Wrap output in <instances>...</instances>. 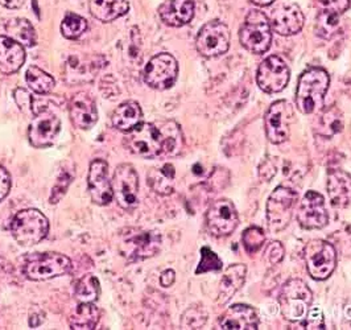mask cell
<instances>
[{"label":"cell","instance_id":"cell-1","mask_svg":"<svg viewBox=\"0 0 351 330\" xmlns=\"http://www.w3.org/2000/svg\"><path fill=\"white\" fill-rule=\"evenodd\" d=\"M127 150L136 156L154 158L162 154L176 155L182 145V134L175 122L141 123L127 132L124 139Z\"/></svg>","mask_w":351,"mask_h":330},{"label":"cell","instance_id":"cell-2","mask_svg":"<svg viewBox=\"0 0 351 330\" xmlns=\"http://www.w3.org/2000/svg\"><path fill=\"white\" fill-rule=\"evenodd\" d=\"M330 85L326 70L311 68L305 70L299 80L296 104L302 114H313L324 104L325 94Z\"/></svg>","mask_w":351,"mask_h":330},{"label":"cell","instance_id":"cell-3","mask_svg":"<svg viewBox=\"0 0 351 330\" xmlns=\"http://www.w3.org/2000/svg\"><path fill=\"white\" fill-rule=\"evenodd\" d=\"M160 247L161 235L158 231L125 228L121 235L119 251L128 263L152 258L160 251Z\"/></svg>","mask_w":351,"mask_h":330},{"label":"cell","instance_id":"cell-4","mask_svg":"<svg viewBox=\"0 0 351 330\" xmlns=\"http://www.w3.org/2000/svg\"><path fill=\"white\" fill-rule=\"evenodd\" d=\"M313 294L301 279L288 280L279 296L281 313L291 322L302 321L312 307Z\"/></svg>","mask_w":351,"mask_h":330},{"label":"cell","instance_id":"cell-5","mask_svg":"<svg viewBox=\"0 0 351 330\" xmlns=\"http://www.w3.org/2000/svg\"><path fill=\"white\" fill-rule=\"evenodd\" d=\"M242 47L254 54L267 52L272 43V27L263 12L252 10L248 12L239 31Z\"/></svg>","mask_w":351,"mask_h":330},{"label":"cell","instance_id":"cell-6","mask_svg":"<svg viewBox=\"0 0 351 330\" xmlns=\"http://www.w3.org/2000/svg\"><path fill=\"white\" fill-rule=\"evenodd\" d=\"M11 231L19 244L34 246L48 235L49 221L40 210L25 209L15 215Z\"/></svg>","mask_w":351,"mask_h":330},{"label":"cell","instance_id":"cell-7","mask_svg":"<svg viewBox=\"0 0 351 330\" xmlns=\"http://www.w3.org/2000/svg\"><path fill=\"white\" fill-rule=\"evenodd\" d=\"M304 259L311 278L324 281L332 276L337 267V251L333 244L313 239L304 248Z\"/></svg>","mask_w":351,"mask_h":330},{"label":"cell","instance_id":"cell-8","mask_svg":"<svg viewBox=\"0 0 351 330\" xmlns=\"http://www.w3.org/2000/svg\"><path fill=\"white\" fill-rule=\"evenodd\" d=\"M73 268L71 261L58 252H44L29 257L24 264V275L29 280L41 281L64 276Z\"/></svg>","mask_w":351,"mask_h":330},{"label":"cell","instance_id":"cell-9","mask_svg":"<svg viewBox=\"0 0 351 330\" xmlns=\"http://www.w3.org/2000/svg\"><path fill=\"white\" fill-rule=\"evenodd\" d=\"M298 201V191L284 185L271 193L267 201V220L274 231H281L289 225Z\"/></svg>","mask_w":351,"mask_h":330},{"label":"cell","instance_id":"cell-10","mask_svg":"<svg viewBox=\"0 0 351 330\" xmlns=\"http://www.w3.org/2000/svg\"><path fill=\"white\" fill-rule=\"evenodd\" d=\"M197 51L204 57H218L228 52L230 48V30L219 20H213L205 24L195 40Z\"/></svg>","mask_w":351,"mask_h":330},{"label":"cell","instance_id":"cell-11","mask_svg":"<svg viewBox=\"0 0 351 330\" xmlns=\"http://www.w3.org/2000/svg\"><path fill=\"white\" fill-rule=\"evenodd\" d=\"M177 75L178 64L175 57L169 53H160L147 64L143 73V80L152 89L167 90L175 85Z\"/></svg>","mask_w":351,"mask_h":330},{"label":"cell","instance_id":"cell-12","mask_svg":"<svg viewBox=\"0 0 351 330\" xmlns=\"http://www.w3.org/2000/svg\"><path fill=\"white\" fill-rule=\"evenodd\" d=\"M112 194L118 205L124 210H132L138 205L139 177L131 164H121L112 177Z\"/></svg>","mask_w":351,"mask_h":330},{"label":"cell","instance_id":"cell-13","mask_svg":"<svg viewBox=\"0 0 351 330\" xmlns=\"http://www.w3.org/2000/svg\"><path fill=\"white\" fill-rule=\"evenodd\" d=\"M293 122V108L287 101H278L269 106L265 114V135L274 144L289 139L291 124Z\"/></svg>","mask_w":351,"mask_h":330},{"label":"cell","instance_id":"cell-14","mask_svg":"<svg viewBox=\"0 0 351 330\" xmlns=\"http://www.w3.org/2000/svg\"><path fill=\"white\" fill-rule=\"evenodd\" d=\"M238 224L239 218L235 205L226 198L215 201L206 213V226L214 237L223 238L231 235Z\"/></svg>","mask_w":351,"mask_h":330},{"label":"cell","instance_id":"cell-15","mask_svg":"<svg viewBox=\"0 0 351 330\" xmlns=\"http://www.w3.org/2000/svg\"><path fill=\"white\" fill-rule=\"evenodd\" d=\"M289 75L291 73L285 61L279 56H269L259 65L256 81L264 93L275 94L287 87Z\"/></svg>","mask_w":351,"mask_h":330},{"label":"cell","instance_id":"cell-16","mask_svg":"<svg viewBox=\"0 0 351 330\" xmlns=\"http://www.w3.org/2000/svg\"><path fill=\"white\" fill-rule=\"evenodd\" d=\"M298 221L305 230H317L328 225L329 214L319 193L311 191L304 196L298 210Z\"/></svg>","mask_w":351,"mask_h":330},{"label":"cell","instance_id":"cell-17","mask_svg":"<svg viewBox=\"0 0 351 330\" xmlns=\"http://www.w3.org/2000/svg\"><path fill=\"white\" fill-rule=\"evenodd\" d=\"M304 14L296 3L284 1L271 12V27L281 36L299 34L304 27Z\"/></svg>","mask_w":351,"mask_h":330},{"label":"cell","instance_id":"cell-18","mask_svg":"<svg viewBox=\"0 0 351 330\" xmlns=\"http://www.w3.org/2000/svg\"><path fill=\"white\" fill-rule=\"evenodd\" d=\"M88 184L91 200L97 205L105 207L112 201V185L108 180V164L105 160H94L90 164Z\"/></svg>","mask_w":351,"mask_h":330},{"label":"cell","instance_id":"cell-19","mask_svg":"<svg viewBox=\"0 0 351 330\" xmlns=\"http://www.w3.org/2000/svg\"><path fill=\"white\" fill-rule=\"evenodd\" d=\"M61 130L60 119L48 108L36 114L29 126L28 138L35 148H45L52 144Z\"/></svg>","mask_w":351,"mask_h":330},{"label":"cell","instance_id":"cell-20","mask_svg":"<svg viewBox=\"0 0 351 330\" xmlns=\"http://www.w3.org/2000/svg\"><path fill=\"white\" fill-rule=\"evenodd\" d=\"M259 328L258 312L245 304H235L228 308L218 321V329L255 330Z\"/></svg>","mask_w":351,"mask_h":330},{"label":"cell","instance_id":"cell-21","mask_svg":"<svg viewBox=\"0 0 351 330\" xmlns=\"http://www.w3.org/2000/svg\"><path fill=\"white\" fill-rule=\"evenodd\" d=\"M69 111L71 122L81 130L91 128L98 121L95 101L86 93H78L71 98Z\"/></svg>","mask_w":351,"mask_h":330},{"label":"cell","instance_id":"cell-22","mask_svg":"<svg viewBox=\"0 0 351 330\" xmlns=\"http://www.w3.org/2000/svg\"><path fill=\"white\" fill-rule=\"evenodd\" d=\"M161 20L169 27H182L192 21L194 16L193 0H167L158 8Z\"/></svg>","mask_w":351,"mask_h":330},{"label":"cell","instance_id":"cell-23","mask_svg":"<svg viewBox=\"0 0 351 330\" xmlns=\"http://www.w3.org/2000/svg\"><path fill=\"white\" fill-rule=\"evenodd\" d=\"M24 61V47L8 36H0V73L14 74L23 67Z\"/></svg>","mask_w":351,"mask_h":330},{"label":"cell","instance_id":"cell-24","mask_svg":"<svg viewBox=\"0 0 351 330\" xmlns=\"http://www.w3.org/2000/svg\"><path fill=\"white\" fill-rule=\"evenodd\" d=\"M328 194L335 208H346L351 202V174L332 169L328 174Z\"/></svg>","mask_w":351,"mask_h":330},{"label":"cell","instance_id":"cell-25","mask_svg":"<svg viewBox=\"0 0 351 330\" xmlns=\"http://www.w3.org/2000/svg\"><path fill=\"white\" fill-rule=\"evenodd\" d=\"M247 267L242 263L231 264L225 271L219 283L218 292V304L225 305L235 296V294L243 287L246 281Z\"/></svg>","mask_w":351,"mask_h":330},{"label":"cell","instance_id":"cell-26","mask_svg":"<svg viewBox=\"0 0 351 330\" xmlns=\"http://www.w3.org/2000/svg\"><path fill=\"white\" fill-rule=\"evenodd\" d=\"M143 119L141 106L134 101L119 104L112 114V124L122 132H130L138 127Z\"/></svg>","mask_w":351,"mask_h":330},{"label":"cell","instance_id":"cell-27","mask_svg":"<svg viewBox=\"0 0 351 330\" xmlns=\"http://www.w3.org/2000/svg\"><path fill=\"white\" fill-rule=\"evenodd\" d=\"M127 0H93L90 3L91 15L104 23H110L122 18L128 12Z\"/></svg>","mask_w":351,"mask_h":330},{"label":"cell","instance_id":"cell-28","mask_svg":"<svg viewBox=\"0 0 351 330\" xmlns=\"http://www.w3.org/2000/svg\"><path fill=\"white\" fill-rule=\"evenodd\" d=\"M175 167L169 163L160 168H154L148 174V184L151 189L160 196H168L175 189Z\"/></svg>","mask_w":351,"mask_h":330},{"label":"cell","instance_id":"cell-29","mask_svg":"<svg viewBox=\"0 0 351 330\" xmlns=\"http://www.w3.org/2000/svg\"><path fill=\"white\" fill-rule=\"evenodd\" d=\"M99 321V311L94 303H80V305L71 313L69 325L71 329H94Z\"/></svg>","mask_w":351,"mask_h":330},{"label":"cell","instance_id":"cell-30","mask_svg":"<svg viewBox=\"0 0 351 330\" xmlns=\"http://www.w3.org/2000/svg\"><path fill=\"white\" fill-rule=\"evenodd\" d=\"M8 37L18 41L23 47L32 48L36 44V32L34 25L27 19H11L5 24Z\"/></svg>","mask_w":351,"mask_h":330},{"label":"cell","instance_id":"cell-31","mask_svg":"<svg viewBox=\"0 0 351 330\" xmlns=\"http://www.w3.org/2000/svg\"><path fill=\"white\" fill-rule=\"evenodd\" d=\"M342 128H343L342 113L335 106L322 110L319 117V126H318L319 135L325 138H332L335 134L341 132Z\"/></svg>","mask_w":351,"mask_h":330},{"label":"cell","instance_id":"cell-32","mask_svg":"<svg viewBox=\"0 0 351 330\" xmlns=\"http://www.w3.org/2000/svg\"><path fill=\"white\" fill-rule=\"evenodd\" d=\"M101 294V285L94 275H85L80 279L74 288V295L78 303H95Z\"/></svg>","mask_w":351,"mask_h":330},{"label":"cell","instance_id":"cell-33","mask_svg":"<svg viewBox=\"0 0 351 330\" xmlns=\"http://www.w3.org/2000/svg\"><path fill=\"white\" fill-rule=\"evenodd\" d=\"M27 84L38 95L49 94L54 87V78L37 67H29L27 70Z\"/></svg>","mask_w":351,"mask_h":330},{"label":"cell","instance_id":"cell-34","mask_svg":"<svg viewBox=\"0 0 351 330\" xmlns=\"http://www.w3.org/2000/svg\"><path fill=\"white\" fill-rule=\"evenodd\" d=\"M86 30H88V21L75 14L68 15L62 20V24H61L62 35L69 40H75L81 37Z\"/></svg>","mask_w":351,"mask_h":330},{"label":"cell","instance_id":"cell-35","mask_svg":"<svg viewBox=\"0 0 351 330\" xmlns=\"http://www.w3.org/2000/svg\"><path fill=\"white\" fill-rule=\"evenodd\" d=\"M208 321V312L204 307H191L182 314L181 327L182 329H201Z\"/></svg>","mask_w":351,"mask_h":330},{"label":"cell","instance_id":"cell-36","mask_svg":"<svg viewBox=\"0 0 351 330\" xmlns=\"http://www.w3.org/2000/svg\"><path fill=\"white\" fill-rule=\"evenodd\" d=\"M222 267H223V263L213 250L209 247L201 248V261L195 270V275L206 274L211 271H219L222 270Z\"/></svg>","mask_w":351,"mask_h":330},{"label":"cell","instance_id":"cell-37","mask_svg":"<svg viewBox=\"0 0 351 330\" xmlns=\"http://www.w3.org/2000/svg\"><path fill=\"white\" fill-rule=\"evenodd\" d=\"M242 242L248 254L258 252L265 242V234L261 227H248L242 235Z\"/></svg>","mask_w":351,"mask_h":330},{"label":"cell","instance_id":"cell-38","mask_svg":"<svg viewBox=\"0 0 351 330\" xmlns=\"http://www.w3.org/2000/svg\"><path fill=\"white\" fill-rule=\"evenodd\" d=\"M74 178V171L71 172V169H62L61 174L58 176L56 185L53 187L52 196H51V202L57 204L61 197L65 194L66 189L69 188L71 181Z\"/></svg>","mask_w":351,"mask_h":330},{"label":"cell","instance_id":"cell-39","mask_svg":"<svg viewBox=\"0 0 351 330\" xmlns=\"http://www.w3.org/2000/svg\"><path fill=\"white\" fill-rule=\"evenodd\" d=\"M301 324L304 329H325V318L322 309L318 307H311Z\"/></svg>","mask_w":351,"mask_h":330},{"label":"cell","instance_id":"cell-40","mask_svg":"<svg viewBox=\"0 0 351 330\" xmlns=\"http://www.w3.org/2000/svg\"><path fill=\"white\" fill-rule=\"evenodd\" d=\"M318 11H330L342 15L349 7L350 0H315Z\"/></svg>","mask_w":351,"mask_h":330},{"label":"cell","instance_id":"cell-41","mask_svg":"<svg viewBox=\"0 0 351 330\" xmlns=\"http://www.w3.org/2000/svg\"><path fill=\"white\" fill-rule=\"evenodd\" d=\"M284 247L280 242L274 241L267 246L265 252H264V259L268 261L269 264H279L282 258H284Z\"/></svg>","mask_w":351,"mask_h":330},{"label":"cell","instance_id":"cell-42","mask_svg":"<svg viewBox=\"0 0 351 330\" xmlns=\"http://www.w3.org/2000/svg\"><path fill=\"white\" fill-rule=\"evenodd\" d=\"M14 98L16 101L19 108L24 113L31 111L32 113V106H34V98L32 95L25 90V89H16L14 93Z\"/></svg>","mask_w":351,"mask_h":330},{"label":"cell","instance_id":"cell-43","mask_svg":"<svg viewBox=\"0 0 351 330\" xmlns=\"http://www.w3.org/2000/svg\"><path fill=\"white\" fill-rule=\"evenodd\" d=\"M11 189V176L10 174L0 167V201H3Z\"/></svg>","mask_w":351,"mask_h":330},{"label":"cell","instance_id":"cell-44","mask_svg":"<svg viewBox=\"0 0 351 330\" xmlns=\"http://www.w3.org/2000/svg\"><path fill=\"white\" fill-rule=\"evenodd\" d=\"M259 174L261 177L263 178L264 181H269L275 174H276V164L271 160V158H267L265 161H263V164L259 167Z\"/></svg>","mask_w":351,"mask_h":330},{"label":"cell","instance_id":"cell-45","mask_svg":"<svg viewBox=\"0 0 351 330\" xmlns=\"http://www.w3.org/2000/svg\"><path fill=\"white\" fill-rule=\"evenodd\" d=\"M176 280V272L173 270H165L162 274H161V276H160V284L162 285V287H171V285H173V283H175Z\"/></svg>","mask_w":351,"mask_h":330},{"label":"cell","instance_id":"cell-46","mask_svg":"<svg viewBox=\"0 0 351 330\" xmlns=\"http://www.w3.org/2000/svg\"><path fill=\"white\" fill-rule=\"evenodd\" d=\"M24 0H0V4L10 10H16L23 5Z\"/></svg>","mask_w":351,"mask_h":330},{"label":"cell","instance_id":"cell-47","mask_svg":"<svg viewBox=\"0 0 351 330\" xmlns=\"http://www.w3.org/2000/svg\"><path fill=\"white\" fill-rule=\"evenodd\" d=\"M252 3H255V4H258V5H262V7H265V5H271L274 1H276V0H251Z\"/></svg>","mask_w":351,"mask_h":330}]
</instances>
